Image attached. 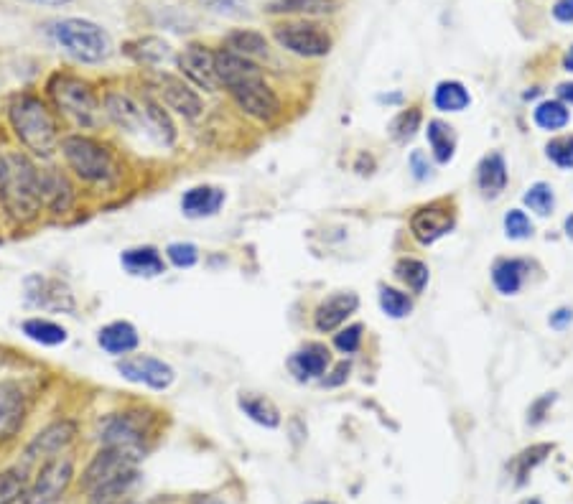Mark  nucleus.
Masks as SVG:
<instances>
[{"mask_svg":"<svg viewBox=\"0 0 573 504\" xmlns=\"http://www.w3.org/2000/svg\"><path fill=\"white\" fill-rule=\"evenodd\" d=\"M26 413H29V405H26V395H23L21 387L16 382H6L0 387V438H13L26 423Z\"/></svg>","mask_w":573,"mask_h":504,"instance_id":"nucleus-24","label":"nucleus"},{"mask_svg":"<svg viewBox=\"0 0 573 504\" xmlns=\"http://www.w3.org/2000/svg\"><path fill=\"white\" fill-rule=\"evenodd\" d=\"M31 469L26 464H13L0 469V504H21L23 494L29 489Z\"/></svg>","mask_w":573,"mask_h":504,"instance_id":"nucleus-29","label":"nucleus"},{"mask_svg":"<svg viewBox=\"0 0 573 504\" xmlns=\"http://www.w3.org/2000/svg\"><path fill=\"white\" fill-rule=\"evenodd\" d=\"M380 306L390 319H403V316H408L413 311L411 296L398 291V288H388V286L380 288Z\"/></svg>","mask_w":573,"mask_h":504,"instance_id":"nucleus-39","label":"nucleus"},{"mask_svg":"<svg viewBox=\"0 0 573 504\" xmlns=\"http://www.w3.org/2000/svg\"><path fill=\"white\" fill-rule=\"evenodd\" d=\"M46 34L72 62L87 64V67L105 64L115 51L113 36L90 18H57L49 23Z\"/></svg>","mask_w":573,"mask_h":504,"instance_id":"nucleus-5","label":"nucleus"},{"mask_svg":"<svg viewBox=\"0 0 573 504\" xmlns=\"http://www.w3.org/2000/svg\"><path fill=\"white\" fill-rule=\"evenodd\" d=\"M44 97L59 120L72 125L82 133H97L105 125V112H102V92L92 79L82 77L77 72L49 74L44 84Z\"/></svg>","mask_w":573,"mask_h":504,"instance_id":"nucleus-4","label":"nucleus"},{"mask_svg":"<svg viewBox=\"0 0 573 504\" xmlns=\"http://www.w3.org/2000/svg\"><path fill=\"white\" fill-rule=\"evenodd\" d=\"M179 72L191 87H199L204 92H214L220 87L217 82V72H214V51L207 44H186L184 51L176 56Z\"/></svg>","mask_w":573,"mask_h":504,"instance_id":"nucleus-17","label":"nucleus"},{"mask_svg":"<svg viewBox=\"0 0 573 504\" xmlns=\"http://www.w3.org/2000/svg\"><path fill=\"white\" fill-rule=\"evenodd\" d=\"M525 273H528V263L525 260H500L492 270V280H495L497 291L512 296L523 286Z\"/></svg>","mask_w":573,"mask_h":504,"instance_id":"nucleus-32","label":"nucleus"},{"mask_svg":"<svg viewBox=\"0 0 573 504\" xmlns=\"http://www.w3.org/2000/svg\"><path fill=\"white\" fill-rule=\"evenodd\" d=\"M26 3H34V6H44V8H64L74 0H26Z\"/></svg>","mask_w":573,"mask_h":504,"instance_id":"nucleus-52","label":"nucleus"},{"mask_svg":"<svg viewBox=\"0 0 573 504\" xmlns=\"http://www.w3.org/2000/svg\"><path fill=\"white\" fill-rule=\"evenodd\" d=\"M558 95H561L563 102H571L573 105V84H561V87H558Z\"/></svg>","mask_w":573,"mask_h":504,"instance_id":"nucleus-53","label":"nucleus"},{"mask_svg":"<svg viewBox=\"0 0 573 504\" xmlns=\"http://www.w3.org/2000/svg\"><path fill=\"white\" fill-rule=\"evenodd\" d=\"M525 204L530 207V212L545 217V214H551L553 207H556V196H553V189L548 184H533L528 189V194H525Z\"/></svg>","mask_w":573,"mask_h":504,"instance_id":"nucleus-41","label":"nucleus"},{"mask_svg":"<svg viewBox=\"0 0 573 504\" xmlns=\"http://www.w3.org/2000/svg\"><path fill=\"white\" fill-rule=\"evenodd\" d=\"M505 232L512 240H525V237L533 235V222H530L523 209H512L505 217Z\"/></svg>","mask_w":573,"mask_h":504,"instance_id":"nucleus-44","label":"nucleus"},{"mask_svg":"<svg viewBox=\"0 0 573 504\" xmlns=\"http://www.w3.org/2000/svg\"><path fill=\"white\" fill-rule=\"evenodd\" d=\"M556 403V395H543V398L540 400H535L533 403V408H530V423H533V426H538L540 420L545 418V413H548V408H551V405Z\"/></svg>","mask_w":573,"mask_h":504,"instance_id":"nucleus-47","label":"nucleus"},{"mask_svg":"<svg viewBox=\"0 0 573 504\" xmlns=\"http://www.w3.org/2000/svg\"><path fill=\"white\" fill-rule=\"evenodd\" d=\"M79 438V423L74 418H57L46 423L41 431H36L29 438V443L23 446L21 464L39 466L41 461L54 459L59 454H67L69 448L74 446V441Z\"/></svg>","mask_w":573,"mask_h":504,"instance_id":"nucleus-10","label":"nucleus"},{"mask_svg":"<svg viewBox=\"0 0 573 504\" xmlns=\"http://www.w3.org/2000/svg\"><path fill=\"white\" fill-rule=\"evenodd\" d=\"M329 362H332L329 349H326L324 344L311 342V344H306V347L298 349V352L291 354L288 367H291V372L296 375V380L306 382V380H316V377L324 375Z\"/></svg>","mask_w":573,"mask_h":504,"instance_id":"nucleus-26","label":"nucleus"},{"mask_svg":"<svg viewBox=\"0 0 573 504\" xmlns=\"http://www.w3.org/2000/svg\"><path fill=\"white\" fill-rule=\"evenodd\" d=\"M102 112L105 123L128 135H146V115H143L141 95H130L128 90L102 92Z\"/></svg>","mask_w":573,"mask_h":504,"instance_id":"nucleus-15","label":"nucleus"},{"mask_svg":"<svg viewBox=\"0 0 573 504\" xmlns=\"http://www.w3.org/2000/svg\"><path fill=\"white\" fill-rule=\"evenodd\" d=\"M39 181H41V199H44V214L51 217H67L77 209L79 184L67 174L64 166H54L51 161L39 163Z\"/></svg>","mask_w":573,"mask_h":504,"instance_id":"nucleus-11","label":"nucleus"},{"mask_svg":"<svg viewBox=\"0 0 573 504\" xmlns=\"http://www.w3.org/2000/svg\"><path fill=\"white\" fill-rule=\"evenodd\" d=\"M347 377H349V362H339L337 367H334L332 377H326L324 380V385L337 387V385H342V382H347Z\"/></svg>","mask_w":573,"mask_h":504,"instance_id":"nucleus-48","label":"nucleus"},{"mask_svg":"<svg viewBox=\"0 0 573 504\" xmlns=\"http://www.w3.org/2000/svg\"><path fill=\"white\" fill-rule=\"evenodd\" d=\"M95 342L102 352L120 359L125 357V354L138 352V347H141V331H138V326H135L133 321L115 319L107 321V324H102L100 329H97Z\"/></svg>","mask_w":573,"mask_h":504,"instance_id":"nucleus-18","label":"nucleus"},{"mask_svg":"<svg viewBox=\"0 0 573 504\" xmlns=\"http://www.w3.org/2000/svg\"><path fill=\"white\" fill-rule=\"evenodd\" d=\"M163 258L166 263L174 265L176 270H189L199 263V247L194 242H169L166 250H163Z\"/></svg>","mask_w":573,"mask_h":504,"instance_id":"nucleus-37","label":"nucleus"},{"mask_svg":"<svg viewBox=\"0 0 573 504\" xmlns=\"http://www.w3.org/2000/svg\"><path fill=\"white\" fill-rule=\"evenodd\" d=\"M110 504H138V502H130V499H120V502H110Z\"/></svg>","mask_w":573,"mask_h":504,"instance_id":"nucleus-57","label":"nucleus"},{"mask_svg":"<svg viewBox=\"0 0 573 504\" xmlns=\"http://www.w3.org/2000/svg\"><path fill=\"white\" fill-rule=\"evenodd\" d=\"M141 105H143V115H146L148 138H153L156 143H161V146L166 148L174 146L179 133H176L174 118H171V112L166 110V105H163L156 95H151V92H143Z\"/></svg>","mask_w":573,"mask_h":504,"instance_id":"nucleus-22","label":"nucleus"},{"mask_svg":"<svg viewBox=\"0 0 573 504\" xmlns=\"http://www.w3.org/2000/svg\"><path fill=\"white\" fill-rule=\"evenodd\" d=\"M411 230L418 242L433 245V242L441 240V237L454 230V212H451L449 204L444 202L428 204V207H421L413 214Z\"/></svg>","mask_w":573,"mask_h":504,"instance_id":"nucleus-19","label":"nucleus"},{"mask_svg":"<svg viewBox=\"0 0 573 504\" xmlns=\"http://www.w3.org/2000/svg\"><path fill=\"white\" fill-rule=\"evenodd\" d=\"M21 334L41 349H59L64 347V344H69L67 326H64L62 321L51 319V316L44 314L26 316V319L21 321Z\"/></svg>","mask_w":573,"mask_h":504,"instance_id":"nucleus-23","label":"nucleus"},{"mask_svg":"<svg viewBox=\"0 0 573 504\" xmlns=\"http://www.w3.org/2000/svg\"><path fill=\"white\" fill-rule=\"evenodd\" d=\"M227 49L235 51L240 56H248V59H258V56H268V39L253 28H237L232 34H227L225 39Z\"/></svg>","mask_w":573,"mask_h":504,"instance_id":"nucleus-31","label":"nucleus"},{"mask_svg":"<svg viewBox=\"0 0 573 504\" xmlns=\"http://www.w3.org/2000/svg\"><path fill=\"white\" fill-rule=\"evenodd\" d=\"M225 202L227 194L220 186H191V189H186L184 196H181V214H184L186 219H209L214 217V214H220Z\"/></svg>","mask_w":573,"mask_h":504,"instance_id":"nucleus-21","label":"nucleus"},{"mask_svg":"<svg viewBox=\"0 0 573 504\" xmlns=\"http://www.w3.org/2000/svg\"><path fill=\"white\" fill-rule=\"evenodd\" d=\"M528 504H543V502H540V499H533V502H528Z\"/></svg>","mask_w":573,"mask_h":504,"instance_id":"nucleus-59","label":"nucleus"},{"mask_svg":"<svg viewBox=\"0 0 573 504\" xmlns=\"http://www.w3.org/2000/svg\"><path fill=\"white\" fill-rule=\"evenodd\" d=\"M77 479V461L69 454H59L54 459H46L36 466V474L31 476L29 489L23 494L21 504H57L67 497Z\"/></svg>","mask_w":573,"mask_h":504,"instance_id":"nucleus-7","label":"nucleus"},{"mask_svg":"<svg viewBox=\"0 0 573 504\" xmlns=\"http://www.w3.org/2000/svg\"><path fill=\"white\" fill-rule=\"evenodd\" d=\"M115 372H118L125 382H130V385H141L156 392L169 390L176 382V370L166 359L141 352L125 354V357L115 359Z\"/></svg>","mask_w":573,"mask_h":504,"instance_id":"nucleus-12","label":"nucleus"},{"mask_svg":"<svg viewBox=\"0 0 573 504\" xmlns=\"http://www.w3.org/2000/svg\"><path fill=\"white\" fill-rule=\"evenodd\" d=\"M479 189L484 191V196H497L505 191L507 186V166L505 158L500 153H492V156L484 158L479 163Z\"/></svg>","mask_w":573,"mask_h":504,"instance_id":"nucleus-30","label":"nucleus"},{"mask_svg":"<svg viewBox=\"0 0 573 504\" xmlns=\"http://www.w3.org/2000/svg\"><path fill=\"white\" fill-rule=\"evenodd\" d=\"M278 44L288 49L296 56H306V59H316V56L329 54L332 49V39L324 28L316 23H283L273 31Z\"/></svg>","mask_w":573,"mask_h":504,"instance_id":"nucleus-16","label":"nucleus"},{"mask_svg":"<svg viewBox=\"0 0 573 504\" xmlns=\"http://www.w3.org/2000/svg\"><path fill=\"white\" fill-rule=\"evenodd\" d=\"M357 306H360V298L354 296V293H349V291L334 293V296L321 301L319 308H316V314H314L316 329L324 331V334L326 331L339 329V326H342L344 321H347L349 316L357 311Z\"/></svg>","mask_w":573,"mask_h":504,"instance_id":"nucleus-25","label":"nucleus"},{"mask_svg":"<svg viewBox=\"0 0 573 504\" xmlns=\"http://www.w3.org/2000/svg\"><path fill=\"white\" fill-rule=\"evenodd\" d=\"M23 303L41 314H77V298L62 278L44 273H29L21 280Z\"/></svg>","mask_w":573,"mask_h":504,"instance_id":"nucleus-8","label":"nucleus"},{"mask_svg":"<svg viewBox=\"0 0 573 504\" xmlns=\"http://www.w3.org/2000/svg\"><path fill=\"white\" fill-rule=\"evenodd\" d=\"M156 433V415L148 408H120L100 415L95 426V438L100 446L128 448L146 456V448Z\"/></svg>","mask_w":573,"mask_h":504,"instance_id":"nucleus-6","label":"nucleus"},{"mask_svg":"<svg viewBox=\"0 0 573 504\" xmlns=\"http://www.w3.org/2000/svg\"><path fill=\"white\" fill-rule=\"evenodd\" d=\"M472 97H469L467 87L461 82H441L433 92V105L441 112H461L467 110Z\"/></svg>","mask_w":573,"mask_h":504,"instance_id":"nucleus-34","label":"nucleus"},{"mask_svg":"<svg viewBox=\"0 0 573 504\" xmlns=\"http://www.w3.org/2000/svg\"><path fill=\"white\" fill-rule=\"evenodd\" d=\"M563 64H566L568 72H573V46H571V49H568V54H566V59H563Z\"/></svg>","mask_w":573,"mask_h":504,"instance_id":"nucleus-55","label":"nucleus"},{"mask_svg":"<svg viewBox=\"0 0 573 504\" xmlns=\"http://www.w3.org/2000/svg\"><path fill=\"white\" fill-rule=\"evenodd\" d=\"M120 268L130 278L151 280L161 278L169 263H166L163 252L156 245H130L120 252Z\"/></svg>","mask_w":573,"mask_h":504,"instance_id":"nucleus-20","label":"nucleus"},{"mask_svg":"<svg viewBox=\"0 0 573 504\" xmlns=\"http://www.w3.org/2000/svg\"><path fill=\"white\" fill-rule=\"evenodd\" d=\"M0 214L11 227H31L44 214L39 161L21 148L6 151V171L0 181Z\"/></svg>","mask_w":573,"mask_h":504,"instance_id":"nucleus-3","label":"nucleus"},{"mask_svg":"<svg viewBox=\"0 0 573 504\" xmlns=\"http://www.w3.org/2000/svg\"><path fill=\"white\" fill-rule=\"evenodd\" d=\"M566 235L571 237V240H573V214H571V217L566 219Z\"/></svg>","mask_w":573,"mask_h":504,"instance_id":"nucleus-56","label":"nucleus"},{"mask_svg":"<svg viewBox=\"0 0 573 504\" xmlns=\"http://www.w3.org/2000/svg\"><path fill=\"white\" fill-rule=\"evenodd\" d=\"M153 92L158 100L166 105V110L176 112L184 120H199L204 115V102L199 92L186 82L184 77H176L169 72H158L153 77Z\"/></svg>","mask_w":573,"mask_h":504,"instance_id":"nucleus-14","label":"nucleus"},{"mask_svg":"<svg viewBox=\"0 0 573 504\" xmlns=\"http://www.w3.org/2000/svg\"><path fill=\"white\" fill-rule=\"evenodd\" d=\"M59 158H62L67 174L90 191H113L123 184L125 163L118 148L97 133H64L59 143Z\"/></svg>","mask_w":573,"mask_h":504,"instance_id":"nucleus-1","label":"nucleus"},{"mask_svg":"<svg viewBox=\"0 0 573 504\" xmlns=\"http://www.w3.org/2000/svg\"><path fill=\"white\" fill-rule=\"evenodd\" d=\"M428 143H431L433 158L439 163H449L451 158H454V130L446 123H441V120H431V123H428Z\"/></svg>","mask_w":573,"mask_h":504,"instance_id":"nucleus-35","label":"nucleus"},{"mask_svg":"<svg viewBox=\"0 0 573 504\" xmlns=\"http://www.w3.org/2000/svg\"><path fill=\"white\" fill-rule=\"evenodd\" d=\"M237 408L248 415L253 423L270 428V431L281 426V410L276 408L273 400L260 395V392H240V395H237Z\"/></svg>","mask_w":573,"mask_h":504,"instance_id":"nucleus-28","label":"nucleus"},{"mask_svg":"<svg viewBox=\"0 0 573 504\" xmlns=\"http://www.w3.org/2000/svg\"><path fill=\"white\" fill-rule=\"evenodd\" d=\"M306 504H334V502H306Z\"/></svg>","mask_w":573,"mask_h":504,"instance_id":"nucleus-58","label":"nucleus"},{"mask_svg":"<svg viewBox=\"0 0 573 504\" xmlns=\"http://www.w3.org/2000/svg\"><path fill=\"white\" fill-rule=\"evenodd\" d=\"M535 123L543 130H561L563 125L568 123L566 105H561V102L556 100L543 102V105H538V110H535Z\"/></svg>","mask_w":573,"mask_h":504,"instance_id":"nucleus-40","label":"nucleus"},{"mask_svg":"<svg viewBox=\"0 0 573 504\" xmlns=\"http://www.w3.org/2000/svg\"><path fill=\"white\" fill-rule=\"evenodd\" d=\"M411 166H413V171H416V179H426V176L431 174V166H428L426 156H423L421 151L413 153V156H411Z\"/></svg>","mask_w":573,"mask_h":504,"instance_id":"nucleus-49","label":"nucleus"},{"mask_svg":"<svg viewBox=\"0 0 573 504\" xmlns=\"http://www.w3.org/2000/svg\"><path fill=\"white\" fill-rule=\"evenodd\" d=\"M571 319H573L571 311H568V308H561V311H556V314L551 316V326L553 329H563V326H566Z\"/></svg>","mask_w":573,"mask_h":504,"instance_id":"nucleus-51","label":"nucleus"},{"mask_svg":"<svg viewBox=\"0 0 573 504\" xmlns=\"http://www.w3.org/2000/svg\"><path fill=\"white\" fill-rule=\"evenodd\" d=\"M337 11V0H273L268 13H301V16H326Z\"/></svg>","mask_w":573,"mask_h":504,"instance_id":"nucleus-33","label":"nucleus"},{"mask_svg":"<svg viewBox=\"0 0 573 504\" xmlns=\"http://www.w3.org/2000/svg\"><path fill=\"white\" fill-rule=\"evenodd\" d=\"M334 344H337L339 352L354 354L362 344V326L352 324V326H347V329H342L337 336H334Z\"/></svg>","mask_w":573,"mask_h":504,"instance_id":"nucleus-45","label":"nucleus"},{"mask_svg":"<svg viewBox=\"0 0 573 504\" xmlns=\"http://www.w3.org/2000/svg\"><path fill=\"white\" fill-rule=\"evenodd\" d=\"M418 128H421V112L405 110L400 112L398 118L393 120V125H390V135H393L398 143H408V140L418 133Z\"/></svg>","mask_w":573,"mask_h":504,"instance_id":"nucleus-42","label":"nucleus"},{"mask_svg":"<svg viewBox=\"0 0 573 504\" xmlns=\"http://www.w3.org/2000/svg\"><path fill=\"white\" fill-rule=\"evenodd\" d=\"M6 123L18 146L36 161H54L62 143V120L44 95L21 90L8 97Z\"/></svg>","mask_w":573,"mask_h":504,"instance_id":"nucleus-2","label":"nucleus"},{"mask_svg":"<svg viewBox=\"0 0 573 504\" xmlns=\"http://www.w3.org/2000/svg\"><path fill=\"white\" fill-rule=\"evenodd\" d=\"M227 92H230V97L235 100V105L240 107L248 118L258 120V123H273V120L281 118V97L265 82V74L255 79H245V82L240 84H232V87H227Z\"/></svg>","mask_w":573,"mask_h":504,"instance_id":"nucleus-13","label":"nucleus"},{"mask_svg":"<svg viewBox=\"0 0 573 504\" xmlns=\"http://www.w3.org/2000/svg\"><path fill=\"white\" fill-rule=\"evenodd\" d=\"M202 3L220 16H240L242 8H245V0H202Z\"/></svg>","mask_w":573,"mask_h":504,"instance_id":"nucleus-46","label":"nucleus"},{"mask_svg":"<svg viewBox=\"0 0 573 504\" xmlns=\"http://www.w3.org/2000/svg\"><path fill=\"white\" fill-rule=\"evenodd\" d=\"M191 504H225L220 497H194Z\"/></svg>","mask_w":573,"mask_h":504,"instance_id":"nucleus-54","label":"nucleus"},{"mask_svg":"<svg viewBox=\"0 0 573 504\" xmlns=\"http://www.w3.org/2000/svg\"><path fill=\"white\" fill-rule=\"evenodd\" d=\"M395 275H398L413 293H421L428 283V268L421 263V260L413 258L398 260V265H395Z\"/></svg>","mask_w":573,"mask_h":504,"instance_id":"nucleus-38","label":"nucleus"},{"mask_svg":"<svg viewBox=\"0 0 573 504\" xmlns=\"http://www.w3.org/2000/svg\"><path fill=\"white\" fill-rule=\"evenodd\" d=\"M123 54L130 56L135 64L141 67H158V64L169 62L174 51L158 36H141V39H133L123 46Z\"/></svg>","mask_w":573,"mask_h":504,"instance_id":"nucleus-27","label":"nucleus"},{"mask_svg":"<svg viewBox=\"0 0 573 504\" xmlns=\"http://www.w3.org/2000/svg\"><path fill=\"white\" fill-rule=\"evenodd\" d=\"M143 456L135 454V451H128V448H115V446H100L95 451L87 466L82 469L77 479L79 492H85L90 497L95 489H100L102 484L113 482L118 476L128 474V471L138 469Z\"/></svg>","mask_w":573,"mask_h":504,"instance_id":"nucleus-9","label":"nucleus"},{"mask_svg":"<svg viewBox=\"0 0 573 504\" xmlns=\"http://www.w3.org/2000/svg\"><path fill=\"white\" fill-rule=\"evenodd\" d=\"M548 158L561 168H573V135H563L548 143Z\"/></svg>","mask_w":573,"mask_h":504,"instance_id":"nucleus-43","label":"nucleus"},{"mask_svg":"<svg viewBox=\"0 0 573 504\" xmlns=\"http://www.w3.org/2000/svg\"><path fill=\"white\" fill-rule=\"evenodd\" d=\"M553 16L563 23L573 21V0H558L556 8H553Z\"/></svg>","mask_w":573,"mask_h":504,"instance_id":"nucleus-50","label":"nucleus"},{"mask_svg":"<svg viewBox=\"0 0 573 504\" xmlns=\"http://www.w3.org/2000/svg\"><path fill=\"white\" fill-rule=\"evenodd\" d=\"M551 451H553V446H548V443H538V446L525 448L523 454H520L515 461H512V469H515L517 484H520V487H523V484L528 482L530 471H533L535 466L543 464L545 456L551 454Z\"/></svg>","mask_w":573,"mask_h":504,"instance_id":"nucleus-36","label":"nucleus"}]
</instances>
